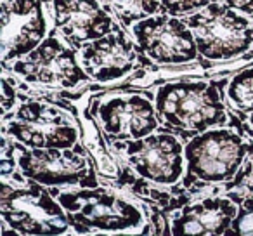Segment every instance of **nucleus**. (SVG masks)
I'll return each mask as SVG.
<instances>
[{"instance_id":"f03ea898","label":"nucleus","mask_w":253,"mask_h":236,"mask_svg":"<svg viewBox=\"0 0 253 236\" xmlns=\"http://www.w3.org/2000/svg\"><path fill=\"white\" fill-rule=\"evenodd\" d=\"M186 25L196 40L198 52L205 59L227 61L245 54L253 44V23L248 16L220 2L189 14Z\"/></svg>"},{"instance_id":"a211bd4d","label":"nucleus","mask_w":253,"mask_h":236,"mask_svg":"<svg viewBox=\"0 0 253 236\" xmlns=\"http://www.w3.org/2000/svg\"><path fill=\"white\" fill-rule=\"evenodd\" d=\"M211 0H162V9L169 16L194 14L205 9Z\"/></svg>"},{"instance_id":"f3484780","label":"nucleus","mask_w":253,"mask_h":236,"mask_svg":"<svg viewBox=\"0 0 253 236\" xmlns=\"http://www.w3.org/2000/svg\"><path fill=\"white\" fill-rule=\"evenodd\" d=\"M227 99L239 111L253 113V68L243 70L229 82Z\"/></svg>"},{"instance_id":"4be33fe9","label":"nucleus","mask_w":253,"mask_h":236,"mask_svg":"<svg viewBox=\"0 0 253 236\" xmlns=\"http://www.w3.org/2000/svg\"><path fill=\"white\" fill-rule=\"evenodd\" d=\"M94 236H130V235H94Z\"/></svg>"},{"instance_id":"6ab92c4d","label":"nucleus","mask_w":253,"mask_h":236,"mask_svg":"<svg viewBox=\"0 0 253 236\" xmlns=\"http://www.w3.org/2000/svg\"><path fill=\"white\" fill-rule=\"evenodd\" d=\"M231 236H253V201H248L234 219Z\"/></svg>"},{"instance_id":"2eb2a0df","label":"nucleus","mask_w":253,"mask_h":236,"mask_svg":"<svg viewBox=\"0 0 253 236\" xmlns=\"http://www.w3.org/2000/svg\"><path fill=\"white\" fill-rule=\"evenodd\" d=\"M236 217V205L224 198H210L187 207L173 221V236H220Z\"/></svg>"},{"instance_id":"20e7f679","label":"nucleus","mask_w":253,"mask_h":236,"mask_svg":"<svg viewBox=\"0 0 253 236\" xmlns=\"http://www.w3.org/2000/svg\"><path fill=\"white\" fill-rule=\"evenodd\" d=\"M246 153V142L229 129H210L194 136L184 149L189 176L205 183L231 179L241 167Z\"/></svg>"},{"instance_id":"412c9836","label":"nucleus","mask_w":253,"mask_h":236,"mask_svg":"<svg viewBox=\"0 0 253 236\" xmlns=\"http://www.w3.org/2000/svg\"><path fill=\"white\" fill-rule=\"evenodd\" d=\"M2 106H4V111H9L11 109V106L14 104L16 101V92L14 89L9 85L7 78H4V82H2Z\"/></svg>"},{"instance_id":"1a4fd4ad","label":"nucleus","mask_w":253,"mask_h":236,"mask_svg":"<svg viewBox=\"0 0 253 236\" xmlns=\"http://www.w3.org/2000/svg\"><path fill=\"white\" fill-rule=\"evenodd\" d=\"M49 23L42 0H2V61L28 56L47 39Z\"/></svg>"},{"instance_id":"aec40b11","label":"nucleus","mask_w":253,"mask_h":236,"mask_svg":"<svg viewBox=\"0 0 253 236\" xmlns=\"http://www.w3.org/2000/svg\"><path fill=\"white\" fill-rule=\"evenodd\" d=\"M222 4L229 5L234 11L241 12V14L248 16L250 19H253V0H224Z\"/></svg>"},{"instance_id":"f257e3e1","label":"nucleus","mask_w":253,"mask_h":236,"mask_svg":"<svg viewBox=\"0 0 253 236\" xmlns=\"http://www.w3.org/2000/svg\"><path fill=\"white\" fill-rule=\"evenodd\" d=\"M155 108L167 125L194 136L224 125L227 120L220 91L205 80L162 85L156 91Z\"/></svg>"},{"instance_id":"4468645a","label":"nucleus","mask_w":253,"mask_h":236,"mask_svg":"<svg viewBox=\"0 0 253 236\" xmlns=\"http://www.w3.org/2000/svg\"><path fill=\"white\" fill-rule=\"evenodd\" d=\"M137 63V52L132 40L122 32L87 44L80 50V64L84 71L101 84L115 82L123 78L134 70Z\"/></svg>"},{"instance_id":"423d86ee","label":"nucleus","mask_w":253,"mask_h":236,"mask_svg":"<svg viewBox=\"0 0 253 236\" xmlns=\"http://www.w3.org/2000/svg\"><path fill=\"white\" fill-rule=\"evenodd\" d=\"M59 205L68 219L85 228H97L104 231H122L141 224L139 208L115 193L104 189H82L73 193H61Z\"/></svg>"},{"instance_id":"39448f33","label":"nucleus","mask_w":253,"mask_h":236,"mask_svg":"<svg viewBox=\"0 0 253 236\" xmlns=\"http://www.w3.org/2000/svg\"><path fill=\"white\" fill-rule=\"evenodd\" d=\"M2 217L23 235L57 236L66 233L68 215L40 186L14 189L4 184Z\"/></svg>"},{"instance_id":"f8f14e48","label":"nucleus","mask_w":253,"mask_h":236,"mask_svg":"<svg viewBox=\"0 0 253 236\" xmlns=\"http://www.w3.org/2000/svg\"><path fill=\"white\" fill-rule=\"evenodd\" d=\"M56 30L73 47L116 32V25L97 0H50Z\"/></svg>"},{"instance_id":"dca6fc26","label":"nucleus","mask_w":253,"mask_h":236,"mask_svg":"<svg viewBox=\"0 0 253 236\" xmlns=\"http://www.w3.org/2000/svg\"><path fill=\"white\" fill-rule=\"evenodd\" d=\"M113 12L125 25H132L148 19L158 12L162 7V0H108Z\"/></svg>"},{"instance_id":"9d476101","label":"nucleus","mask_w":253,"mask_h":236,"mask_svg":"<svg viewBox=\"0 0 253 236\" xmlns=\"http://www.w3.org/2000/svg\"><path fill=\"white\" fill-rule=\"evenodd\" d=\"M104 132L113 139L139 141L151 136L158 127L156 108L148 97L139 94L109 95L94 108Z\"/></svg>"},{"instance_id":"5701e85b","label":"nucleus","mask_w":253,"mask_h":236,"mask_svg":"<svg viewBox=\"0 0 253 236\" xmlns=\"http://www.w3.org/2000/svg\"><path fill=\"white\" fill-rule=\"evenodd\" d=\"M248 124H250V127L253 129V113H252V115H250V120H248Z\"/></svg>"},{"instance_id":"ddd939ff","label":"nucleus","mask_w":253,"mask_h":236,"mask_svg":"<svg viewBox=\"0 0 253 236\" xmlns=\"http://www.w3.org/2000/svg\"><path fill=\"white\" fill-rule=\"evenodd\" d=\"M23 176L45 186L85 184L90 167L80 149H23L18 158Z\"/></svg>"},{"instance_id":"0eeeda50","label":"nucleus","mask_w":253,"mask_h":236,"mask_svg":"<svg viewBox=\"0 0 253 236\" xmlns=\"http://www.w3.org/2000/svg\"><path fill=\"white\" fill-rule=\"evenodd\" d=\"M12 71L30 84L63 89H73L90 78L75 50L56 35L47 37L33 52L14 61Z\"/></svg>"},{"instance_id":"6e6552de","label":"nucleus","mask_w":253,"mask_h":236,"mask_svg":"<svg viewBox=\"0 0 253 236\" xmlns=\"http://www.w3.org/2000/svg\"><path fill=\"white\" fill-rule=\"evenodd\" d=\"M135 44L151 61L160 64H184L194 61L198 46L186 21L175 16H151L132 26Z\"/></svg>"},{"instance_id":"9b49d317","label":"nucleus","mask_w":253,"mask_h":236,"mask_svg":"<svg viewBox=\"0 0 253 236\" xmlns=\"http://www.w3.org/2000/svg\"><path fill=\"white\" fill-rule=\"evenodd\" d=\"M123 155L141 177L156 184H173L184 170V148L175 136L151 134L125 142Z\"/></svg>"},{"instance_id":"7ed1b4c3","label":"nucleus","mask_w":253,"mask_h":236,"mask_svg":"<svg viewBox=\"0 0 253 236\" xmlns=\"http://www.w3.org/2000/svg\"><path fill=\"white\" fill-rule=\"evenodd\" d=\"M5 132L30 149H68L78 141V125L64 109L40 101L18 108Z\"/></svg>"}]
</instances>
